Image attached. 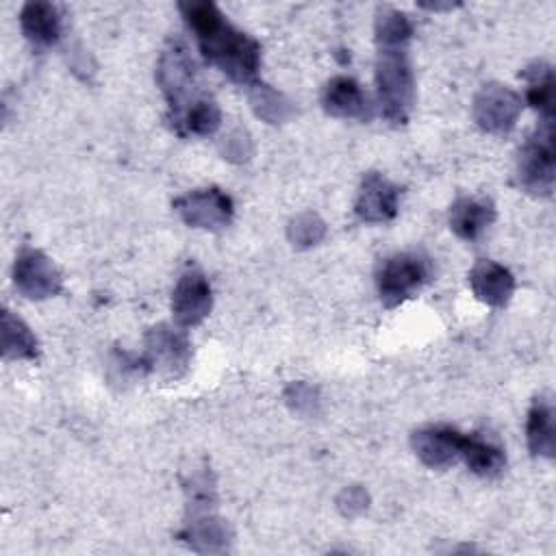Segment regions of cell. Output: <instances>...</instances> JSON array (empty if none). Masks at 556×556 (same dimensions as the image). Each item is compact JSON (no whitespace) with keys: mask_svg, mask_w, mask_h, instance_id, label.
<instances>
[{"mask_svg":"<svg viewBox=\"0 0 556 556\" xmlns=\"http://www.w3.org/2000/svg\"><path fill=\"white\" fill-rule=\"evenodd\" d=\"M187 26L193 30L202 56L224 72L232 83L256 85L261 46L256 39L232 26L213 2H180Z\"/></svg>","mask_w":556,"mask_h":556,"instance_id":"cell-1","label":"cell"},{"mask_svg":"<svg viewBox=\"0 0 556 556\" xmlns=\"http://www.w3.org/2000/svg\"><path fill=\"white\" fill-rule=\"evenodd\" d=\"M376 87L384 119L391 124H406L415 104V78L406 46L378 50Z\"/></svg>","mask_w":556,"mask_h":556,"instance_id":"cell-2","label":"cell"},{"mask_svg":"<svg viewBox=\"0 0 556 556\" xmlns=\"http://www.w3.org/2000/svg\"><path fill=\"white\" fill-rule=\"evenodd\" d=\"M156 80L169 104L176 126L180 124L187 109L204 98L202 93H198L195 61L191 59L187 46L178 39H172L163 48L156 65Z\"/></svg>","mask_w":556,"mask_h":556,"instance_id":"cell-3","label":"cell"},{"mask_svg":"<svg viewBox=\"0 0 556 556\" xmlns=\"http://www.w3.org/2000/svg\"><path fill=\"white\" fill-rule=\"evenodd\" d=\"M432 276V265L424 254L400 252L384 258L376 271L378 295L384 306L393 308L413 298Z\"/></svg>","mask_w":556,"mask_h":556,"instance_id":"cell-4","label":"cell"},{"mask_svg":"<svg viewBox=\"0 0 556 556\" xmlns=\"http://www.w3.org/2000/svg\"><path fill=\"white\" fill-rule=\"evenodd\" d=\"M554 122L539 124L517 156V185L532 195H549L554 189Z\"/></svg>","mask_w":556,"mask_h":556,"instance_id":"cell-5","label":"cell"},{"mask_svg":"<svg viewBox=\"0 0 556 556\" xmlns=\"http://www.w3.org/2000/svg\"><path fill=\"white\" fill-rule=\"evenodd\" d=\"M189 361L191 343L182 330L159 324L146 334V352L141 356L146 369L167 378H178L189 367Z\"/></svg>","mask_w":556,"mask_h":556,"instance_id":"cell-6","label":"cell"},{"mask_svg":"<svg viewBox=\"0 0 556 556\" xmlns=\"http://www.w3.org/2000/svg\"><path fill=\"white\" fill-rule=\"evenodd\" d=\"M174 208L187 226L204 230H222L230 224L235 206L230 195L217 187L195 189L174 200Z\"/></svg>","mask_w":556,"mask_h":556,"instance_id":"cell-7","label":"cell"},{"mask_svg":"<svg viewBox=\"0 0 556 556\" xmlns=\"http://www.w3.org/2000/svg\"><path fill=\"white\" fill-rule=\"evenodd\" d=\"M521 113V98L506 85L489 83L473 98L476 124L493 135H504L515 128Z\"/></svg>","mask_w":556,"mask_h":556,"instance_id":"cell-8","label":"cell"},{"mask_svg":"<svg viewBox=\"0 0 556 556\" xmlns=\"http://www.w3.org/2000/svg\"><path fill=\"white\" fill-rule=\"evenodd\" d=\"M15 289L30 300H46L61 291L63 278L56 265L35 248H22L13 265Z\"/></svg>","mask_w":556,"mask_h":556,"instance_id":"cell-9","label":"cell"},{"mask_svg":"<svg viewBox=\"0 0 556 556\" xmlns=\"http://www.w3.org/2000/svg\"><path fill=\"white\" fill-rule=\"evenodd\" d=\"M213 306V291L206 276L198 269H187L172 293V313L178 326H198Z\"/></svg>","mask_w":556,"mask_h":556,"instance_id":"cell-10","label":"cell"},{"mask_svg":"<svg viewBox=\"0 0 556 556\" xmlns=\"http://www.w3.org/2000/svg\"><path fill=\"white\" fill-rule=\"evenodd\" d=\"M397 202L400 189L382 174L369 172L358 187L354 211L365 224H384L397 215Z\"/></svg>","mask_w":556,"mask_h":556,"instance_id":"cell-11","label":"cell"},{"mask_svg":"<svg viewBox=\"0 0 556 556\" xmlns=\"http://www.w3.org/2000/svg\"><path fill=\"white\" fill-rule=\"evenodd\" d=\"M463 432L452 426L437 424L413 432L410 445L419 460L430 469H445L460 458Z\"/></svg>","mask_w":556,"mask_h":556,"instance_id":"cell-12","label":"cell"},{"mask_svg":"<svg viewBox=\"0 0 556 556\" xmlns=\"http://www.w3.org/2000/svg\"><path fill=\"white\" fill-rule=\"evenodd\" d=\"M469 285L473 295L493 308L506 306L515 291L513 274L491 258H480L473 263L469 271Z\"/></svg>","mask_w":556,"mask_h":556,"instance_id":"cell-13","label":"cell"},{"mask_svg":"<svg viewBox=\"0 0 556 556\" xmlns=\"http://www.w3.org/2000/svg\"><path fill=\"white\" fill-rule=\"evenodd\" d=\"M324 111L332 117H369V102L361 85L350 76H334L328 80L321 93Z\"/></svg>","mask_w":556,"mask_h":556,"instance_id":"cell-14","label":"cell"},{"mask_svg":"<svg viewBox=\"0 0 556 556\" xmlns=\"http://www.w3.org/2000/svg\"><path fill=\"white\" fill-rule=\"evenodd\" d=\"M20 26L37 48H48L61 37V15L50 2H26L20 13Z\"/></svg>","mask_w":556,"mask_h":556,"instance_id":"cell-15","label":"cell"},{"mask_svg":"<svg viewBox=\"0 0 556 556\" xmlns=\"http://www.w3.org/2000/svg\"><path fill=\"white\" fill-rule=\"evenodd\" d=\"M528 447L534 456L554 458L556 450V428H554V404L549 397L541 395L532 402L526 421Z\"/></svg>","mask_w":556,"mask_h":556,"instance_id":"cell-16","label":"cell"},{"mask_svg":"<svg viewBox=\"0 0 556 556\" xmlns=\"http://www.w3.org/2000/svg\"><path fill=\"white\" fill-rule=\"evenodd\" d=\"M495 219V208L484 198H458L450 206V228L460 239H478Z\"/></svg>","mask_w":556,"mask_h":556,"instance_id":"cell-17","label":"cell"},{"mask_svg":"<svg viewBox=\"0 0 556 556\" xmlns=\"http://www.w3.org/2000/svg\"><path fill=\"white\" fill-rule=\"evenodd\" d=\"M460 460H465V465L482 478H493L497 473H502L504 465H506V454L504 447L497 445L495 441L471 432V434H463L460 441Z\"/></svg>","mask_w":556,"mask_h":556,"instance_id":"cell-18","label":"cell"},{"mask_svg":"<svg viewBox=\"0 0 556 556\" xmlns=\"http://www.w3.org/2000/svg\"><path fill=\"white\" fill-rule=\"evenodd\" d=\"M528 80L526 100L532 109L539 111L543 122H554V70L545 61L530 63L523 72Z\"/></svg>","mask_w":556,"mask_h":556,"instance_id":"cell-19","label":"cell"},{"mask_svg":"<svg viewBox=\"0 0 556 556\" xmlns=\"http://www.w3.org/2000/svg\"><path fill=\"white\" fill-rule=\"evenodd\" d=\"M2 352L7 358H37V339L11 311H2Z\"/></svg>","mask_w":556,"mask_h":556,"instance_id":"cell-20","label":"cell"},{"mask_svg":"<svg viewBox=\"0 0 556 556\" xmlns=\"http://www.w3.org/2000/svg\"><path fill=\"white\" fill-rule=\"evenodd\" d=\"M180 536L198 552H219L226 547V528L211 515L193 517Z\"/></svg>","mask_w":556,"mask_h":556,"instance_id":"cell-21","label":"cell"},{"mask_svg":"<svg viewBox=\"0 0 556 556\" xmlns=\"http://www.w3.org/2000/svg\"><path fill=\"white\" fill-rule=\"evenodd\" d=\"M376 41L380 48H400L406 46L413 35V24L408 17L391 7H384L376 15Z\"/></svg>","mask_w":556,"mask_h":556,"instance_id":"cell-22","label":"cell"},{"mask_svg":"<svg viewBox=\"0 0 556 556\" xmlns=\"http://www.w3.org/2000/svg\"><path fill=\"white\" fill-rule=\"evenodd\" d=\"M219 122H222V113H219L217 102L204 96L202 100H198L193 106L187 109V113L182 115V119L176 128L182 132L206 137L219 128Z\"/></svg>","mask_w":556,"mask_h":556,"instance_id":"cell-23","label":"cell"},{"mask_svg":"<svg viewBox=\"0 0 556 556\" xmlns=\"http://www.w3.org/2000/svg\"><path fill=\"white\" fill-rule=\"evenodd\" d=\"M324 235H326V226L315 213H300L289 224V239L293 241V245H300V248L319 243Z\"/></svg>","mask_w":556,"mask_h":556,"instance_id":"cell-24","label":"cell"},{"mask_svg":"<svg viewBox=\"0 0 556 556\" xmlns=\"http://www.w3.org/2000/svg\"><path fill=\"white\" fill-rule=\"evenodd\" d=\"M252 106H254L256 115L267 119V122H282L287 117V109H289L280 93H276L269 87L258 85V83L254 85Z\"/></svg>","mask_w":556,"mask_h":556,"instance_id":"cell-25","label":"cell"},{"mask_svg":"<svg viewBox=\"0 0 556 556\" xmlns=\"http://www.w3.org/2000/svg\"><path fill=\"white\" fill-rule=\"evenodd\" d=\"M285 400L298 413H315L317 402H319L317 389H313L311 384H304V382H291L285 391Z\"/></svg>","mask_w":556,"mask_h":556,"instance_id":"cell-26","label":"cell"},{"mask_svg":"<svg viewBox=\"0 0 556 556\" xmlns=\"http://www.w3.org/2000/svg\"><path fill=\"white\" fill-rule=\"evenodd\" d=\"M343 515H356L367 508V493L361 486H348L337 500Z\"/></svg>","mask_w":556,"mask_h":556,"instance_id":"cell-27","label":"cell"},{"mask_svg":"<svg viewBox=\"0 0 556 556\" xmlns=\"http://www.w3.org/2000/svg\"><path fill=\"white\" fill-rule=\"evenodd\" d=\"M250 141L243 132H232L228 135L226 143H224V154L230 159V161H245L250 156Z\"/></svg>","mask_w":556,"mask_h":556,"instance_id":"cell-28","label":"cell"}]
</instances>
